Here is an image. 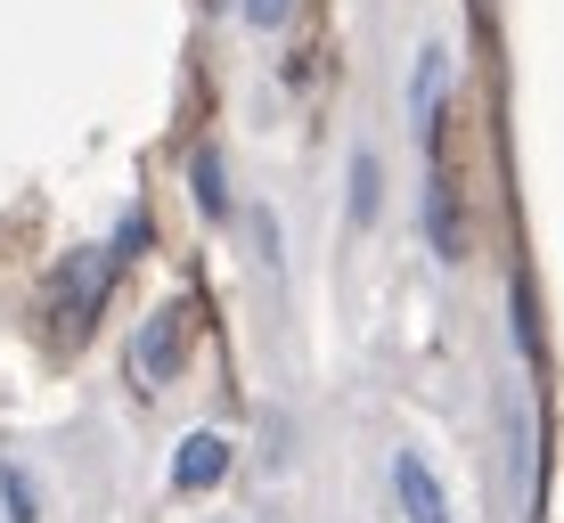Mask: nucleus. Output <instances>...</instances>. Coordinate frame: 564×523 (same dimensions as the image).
Returning <instances> with one entry per match:
<instances>
[{"mask_svg":"<svg viewBox=\"0 0 564 523\" xmlns=\"http://www.w3.org/2000/svg\"><path fill=\"white\" fill-rule=\"evenodd\" d=\"M115 270H123V262H115V254H90V246H74V254L57 262V279H50V336H57V344H83L90 327H99Z\"/></svg>","mask_w":564,"mask_h":523,"instance_id":"f257e3e1","label":"nucleus"},{"mask_svg":"<svg viewBox=\"0 0 564 523\" xmlns=\"http://www.w3.org/2000/svg\"><path fill=\"white\" fill-rule=\"evenodd\" d=\"M181 352H188V312L181 303H155L140 319V336H131V377L140 384H172L181 377Z\"/></svg>","mask_w":564,"mask_h":523,"instance_id":"f03ea898","label":"nucleus"},{"mask_svg":"<svg viewBox=\"0 0 564 523\" xmlns=\"http://www.w3.org/2000/svg\"><path fill=\"white\" fill-rule=\"evenodd\" d=\"M393 491H401V515L410 523H451V499H442V482L417 450H393Z\"/></svg>","mask_w":564,"mask_h":523,"instance_id":"7ed1b4c3","label":"nucleus"},{"mask_svg":"<svg viewBox=\"0 0 564 523\" xmlns=\"http://www.w3.org/2000/svg\"><path fill=\"white\" fill-rule=\"evenodd\" d=\"M229 475V442L213 434H181V450H172V482H181V491H213V482Z\"/></svg>","mask_w":564,"mask_h":523,"instance_id":"20e7f679","label":"nucleus"},{"mask_svg":"<svg viewBox=\"0 0 564 523\" xmlns=\"http://www.w3.org/2000/svg\"><path fill=\"white\" fill-rule=\"evenodd\" d=\"M425 238H434V262H458L466 254V229L451 213V181H442V164H425Z\"/></svg>","mask_w":564,"mask_h":523,"instance_id":"39448f33","label":"nucleus"},{"mask_svg":"<svg viewBox=\"0 0 564 523\" xmlns=\"http://www.w3.org/2000/svg\"><path fill=\"white\" fill-rule=\"evenodd\" d=\"M188 188H197V213H205V221H221V213H229V188H221V156H213V148H197V156H188Z\"/></svg>","mask_w":564,"mask_h":523,"instance_id":"423d86ee","label":"nucleus"},{"mask_svg":"<svg viewBox=\"0 0 564 523\" xmlns=\"http://www.w3.org/2000/svg\"><path fill=\"white\" fill-rule=\"evenodd\" d=\"M377 181H384V172H377V156L360 148V156H352V229L377 221Z\"/></svg>","mask_w":564,"mask_h":523,"instance_id":"0eeeda50","label":"nucleus"},{"mask_svg":"<svg viewBox=\"0 0 564 523\" xmlns=\"http://www.w3.org/2000/svg\"><path fill=\"white\" fill-rule=\"evenodd\" d=\"M107 254H115V262H140V254H148V213H140V205L123 213V229H115V246H107Z\"/></svg>","mask_w":564,"mask_h":523,"instance_id":"6e6552de","label":"nucleus"},{"mask_svg":"<svg viewBox=\"0 0 564 523\" xmlns=\"http://www.w3.org/2000/svg\"><path fill=\"white\" fill-rule=\"evenodd\" d=\"M0 491H9V523H33V482L17 467H0Z\"/></svg>","mask_w":564,"mask_h":523,"instance_id":"1a4fd4ad","label":"nucleus"},{"mask_svg":"<svg viewBox=\"0 0 564 523\" xmlns=\"http://www.w3.org/2000/svg\"><path fill=\"white\" fill-rule=\"evenodd\" d=\"M286 17H295V0H246V25L254 33H279Z\"/></svg>","mask_w":564,"mask_h":523,"instance_id":"9d476101","label":"nucleus"}]
</instances>
